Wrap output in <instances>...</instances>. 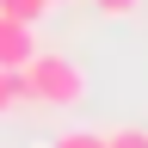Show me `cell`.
<instances>
[{"label":"cell","mask_w":148,"mask_h":148,"mask_svg":"<svg viewBox=\"0 0 148 148\" xmlns=\"http://www.w3.org/2000/svg\"><path fill=\"white\" fill-rule=\"evenodd\" d=\"M31 56H37L31 25H18V18H0V68H25Z\"/></svg>","instance_id":"cell-2"},{"label":"cell","mask_w":148,"mask_h":148,"mask_svg":"<svg viewBox=\"0 0 148 148\" xmlns=\"http://www.w3.org/2000/svg\"><path fill=\"white\" fill-rule=\"evenodd\" d=\"M92 6H99L105 18H136V12H142V0H92Z\"/></svg>","instance_id":"cell-7"},{"label":"cell","mask_w":148,"mask_h":148,"mask_svg":"<svg viewBox=\"0 0 148 148\" xmlns=\"http://www.w3.org/2000/svg\"><path fill=\"white\" fill-rule=\"evenodd\" d=\"M18 74H25V105H49V111L86 105V68L74 62V56H62V49H43V43H37V56Z\"/></svg>","instance_id":"cell-1"},{"label":"cell","mask_w":148,"mask_h":148,"mask_svg":"<svg viewBox=\"0 0 148 148\" xmlns=\"http://www.w3.org/2000/svg\"><path fill=\"white\" fill-rule=\"evenodd\" d=\"M49 6H68V0H49Z\"/></svg>","instance_id":"cell-8"},{"label":"cell","mask_w":148,"mask_h":148,"mask_svg":"<svg viewBox=\"0 0 148 148\" xmlns=\"http://www.w3.org/2000/svg\"><path fill=\"white\" fill-rule=\"evenodd\" d=\"M49 12V0H0V18H18V25H37Z\"/></svg>","instance_id":"cell-4"},{"label":"cell","mask_w":148,"mask_h":148,"mask_svg":"<svg viewBox=\"0 0 148 148\" xmlns=\"http://www.w3.org/2000/svg\"><path fill=\"white\" fill-rule=\"evenodd\" d=\"M43 148H105V136L99 130H62V136H49Z\"/></svg>","instance_id":"cell-5"},{"label":"cell","mask_w":148,"mask_h":148,"mask_svg":"<svg viewBox=\"0 0 148 148\" xmlns=\"http://www.w3.org/2000/svg\"><path fill=\"white\" fill-rule=\"evenodd\" d=\"M105 148H148V130H111V136H105Z\"/></svg>","instance_id":"cell-6"},{"label":"cell","mask_w":148,"mask_h":148,"mask_svg":"<svg viewBox=\"0 0 148 148\" xmlns=\"http://www.w3.org/2000/svg\"><path fill=\"white\" fill-rule=\"evenodd\" d=\"M12 105H25V74H18V68H0V117H6Z\"/></svg>","instance_id":"cell-3"}]
</instances>
